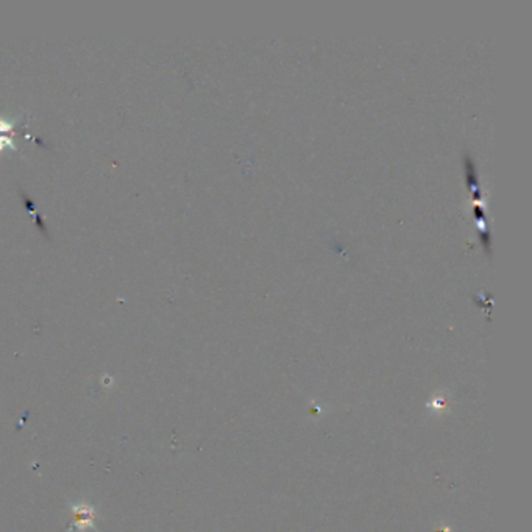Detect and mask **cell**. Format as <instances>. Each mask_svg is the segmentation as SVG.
<instances>
[{
  "instance_id": "obj_1",
  "label": "cell",
  "mask_w": 532,
  "mask_h": 532,
  "mask_svg": "<svg viewBox=\"0 0 532 532\" xmlns=\"http://www.w3.org/2000/svg\"><path fill=\"white\" fill-rule=\"evenodd\" d=\"M3 148L16 150V144H15V141L11 139V137H8L6 135H0V150H3Z\"/></svg>"
},
{
  "instance_id": "obj_2",
  "label": "cell",
  "mask_w": 532,
  "mask_h": 532,
  "mask_svg": "<svg viewBox=\"0 0 532 532\" xmlns=\"http://www.w3.org/2000/svg\"><path fill=\"white\" fill-rule=\"evenodd\" d=\"M12 130V122L5 121V119H0V133H8V131Z\"/></svg>"
}]
</instances>
